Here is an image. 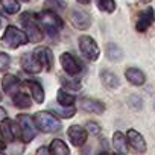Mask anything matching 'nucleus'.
Here are the masks:
<instances>
[{"label": "nucleus", "mask_w": 155, "mask_h": 155, "mask_svg": "<svg viewBox=\"0 0 155 155\" xmlns=\"http://www.w3.org/2000/svg\"><path fill=\"white\" fill-rule=\"evenodd\" d=\"M37 20H38V25L43 28V31L50 37H56L58 31L64 26L61 17L55 11H50V9H44L40 14H37Z\"/></svg>", "instance_id": "obj_1"}, {"label": "nucleus", "mask_w": 155, "mask_h": 155, "mask_svg": "<svg viewBox=\"0 0 155 155\" xmlns=\"http://www.w3.org/2000/svg\"><path fill=\"white\" fill-rule=\"evenodd\" d=\"M34 53L38 56V59L41 61L43 67L47 71H50L53 68V53H52V50L49 47H38V49H35Z\"/></svg>", "instance_id": "obj_17"}, {"label": "nucleus", "mask_w": 155, "mask_h": 155, "mask_svg": "<svg viewBox=\"0 0 155 155\" xmlns=\"http://www.w3.org/2000/svg\"><path fill=\"white\" fill-rule=\"evenodd\" d=\"M59 79H61L64 88H67V90H71V91L81 90V82L78 81V79H70V78H65V76H61Z\"/></svg>", "instance_id": "obj_26"}, {"label": "nucleus", "mask_w": 155, "mask_h": 155, "mask_svg": "<svg viewBox=\"0 0 155 155\" xmlns=\"http://www.w3.org/2000/svg\"><path fill=\"white\" fill-rule=\"evenodd\" d=\"M56 101L59 105L62 107H70L74 104V96H71V93L65 91V90H58V94H56Z\"/></svg>", "instance_id": "obj_24"}, {"label": "nucleus", "mask_w": 155, "mask_h": 155, "mask_svg": "<svg viewBox=\"0 0 155 155\" xmlns=\"http://www.w3.org/2000/svg\"><path fill=\"white\" fill-rule=\"evenodd\" d=\"M85 128H87L88 132H91V134H94V135H97V134L101 132V126H99L96 122H87Z\"/></svg>", "instance_id": "obj_32"}, {"label": "nucleus", "mask_w": 155, "mask_h": 155, "mask_svg": "<svg viewBox=\"0 0 155 155\" xmlns=\"http://www.w3.org/2000/svg\"><path fill=\"white\" fill-rule=\"evenodd\" d=\"M0 137L3 138L5 143H12L15 141V138L21 137L20 135V128L17 122L9 120L8 117L2 122V126H0Z\"/></svg>", "instance_id": "obj_8"}, {"label": "nucleus", "mask_w": 155, "mask_h": 155, "mask_svg": "<svg viewBox=\"0 0 155 155\" xmlns=\"http://www.w3.org/2000/svg\"><path fill=\"white\" fill-rule=\"evenodd\" d=\"M11 65V58L8 53L0 52V71H6Z\"/></svg>", "instance_id": "obj_31"}, {"label": "nucleus", "mask_w": 155, "mask_h": 155, "mask_svg": "<svg viewBox=\"0 0 155 155\" xmlns=\"http://www.w3.org/2000/svg\"><path fill=\"white\" fill-rule=\"evenodd\" d=\"M49 149H50V153H52V155H70V149H68V146H67L61 138H55V140H52Z\"/></svg>", "instance_id": "obj_21"}, {"label": "nucleus", "mask_w": 155, "mask_h": 155, "mask_svg": "<svg viewBox=\"0 0 155 155\" xmlns=\"http://www.w3.org/2000/svg\"><path fill=\"white\" fill-rule=\"evenodd\" d=\"M67 135H68V140L73 146L81 147L85 144V141L88 138V131H87V128H82L79 125H71L67 129Z\"/></svg>", "instance_id": "obj_11"}, {"label": "nucleus", "mask_w": 155, "mask_h": 155, "mask_svg": "<svg viewBox=\"0 0 155 155\" xmlns=\"http://www.w3.org/2000/svg\"><path fill=\"white\" fill-rule=\"evenodd\" d=\"M79 107L84 111L91 113V114H104L105 113V104L101 102V101L91 99V97H82V99H79Z\"/></svg>", "instance_id": "obj_14"}, {"label": "nucleus", "mask_w": 155, "mask_h": 155, "mask_svg": "<svg viewBox=\"0 0 155 155\" xmlns=\"http://www.w3.org/2000/svg\"><path fill=\"white\" fill-rule=\"evenodd\" d=\"M153 110H155V99H153Z\"/></svg>", "instance_id": "obj_39"}, {"label": "nucleus", "mask_w": 155, "mask_h": 155, "mask_svg": "<svg viewBox=\"0 0 155 155\" xmlns=\"http://www.w3.org/2000/svg\"><path fill=\"white\" fill-rule=\"evenodd\" d=\"M0 101H2V93H0Z\"/></svg>", "instance_id": "obj_41"}, {"label": "nucleus", "mask_w": 155, "mask_h": 155, "mask_svg": "<svg viewBox=\"0 0 155 155\" xmlns=\"http://www.w3.org/2000/svg\"><path fill=\"white\" fill-rule=\"evenodd\" d=\"M53 113H56L59 117L68 119V117H73L76 114V108L73 105H70V107H62L61 105V108H53Z\"/></svg>", "instance_id": "obj_27"}, {"label": "nucleus", "mask_w": 155, "mask_h": 155, "mask_svg": "<svg viewBox=\"0 0 155 155\" xmlns=\"http://www.w3.org/2000/svg\"><path fill=\"white\" fill-rule=\"evenodd\" d=\"M113 146H114V149L119 152V153H125L126 150H128V138H126V135L123 134V132H120V131H116L114 134H113Z\"/></svg>", "instance_id": "obj_20"}, {"label": "nucleus", "mask_w": 155, "mask_h": 155, "mask_svg": "<svg viewBox=\"0 0 155 155\" xmlns=\"http://www.w3.org/2000/svg\"><path fill=\"white\" fill-rule=\"evenodd\" d=\"M0 155H6V153H5V152H0Z\"/></svg>", "instance_id": "obj_38"}, {"label": "nucleus", "mask_w": 155, "mask_h": 155, "mask_svg": "<svg viewBox=\"0 0 155 155\" xmlns=\"http://www.w3.org/2000/svg\"><path fill=\"white\" fill-rule=\"evenodd\" d=\"M20 65L21 68L26 71V73H31V74H37L40 73L44 67L41 64V61L38 59V56L32 52V53H25L21 55V59H20Z\"/></svg>", "instance_id": "obj_12"}, {"label": "nucleus", "mask_w": 155, "mask_h": 155, "mask_svg": "<svg viewBox=\"0 0 155 155\" xmlns=\"http://www.w3.org/2000/svg\"><path fill=\"white\" fill-rule=\"evenodd\" d=\"M44 8L56 12V11H59V9L64 8V3H61L59 0H46V2H44Z\"/></svg>", "instance_id": "obj_30"}, {"label": "nucleus", "mask_w": 155, "mask_h": 155, "mask_svg": "<svg viewBox=\"0 0 155 155\" xmlns=\"http://www.w3.org/2000/svg\"><path fill=\"white\" fill-rule=\"evenodd\" d=\"M0 26H2V21H0Z\"/></svg>", "instance_id": "obj_43"}, {"label": "nucleus", "mask_w": 155, "mask_h": 155, "mask_svg": "<svg viewBox=\"0 0 155 155\" xmlns=\"http://www.w3.org/2000/svg\"><path fill=\"white\" fill-rule=\"evenodd\" d=\"M140 2H141V3H149L150 0H140Z\"/></svg>", "instance_id": "obj_37"}, {"label": "nucleus", "mask_w": 155, "mask_h": 155, "mask_svg": "<svg viewBox=\"0 0 155 155\" xmlns=\"http://www.w3.org/2000/svg\"><path fill=\"white\" fill-rule=\"evenodd\" d=\"M153 23H155V9L153 8H146V9L138 12L137 20H135V29H137V32L143 34Z\"/></svg>", "instance_id": "obj_9"}, {"label": "nucleus", "mask_w": 155, "mask_h": 155, "mask_svg": "<svg viewBox=\"0 0 155 155\" xmlns=\"http://www.w3.org/2000/svg\"><path fill=\"white\" fill-rule=\"evenodd\" d=\"M107 56L110 61L116 62V61H120L123 58V52L116 43H108L107 44Z\"/></svg>", "instance_id": "obj_22"}, {"label": "nucleus", "mask_w": 155, "mask_h": 155, "mask_svg": "<svg viewBox=\"0 0 155 155\" xmlns=\"http://www.w3.org/2000/svg\"><path fill=\"white\" fill-rule=\"evenodd\" d=\"M97 6H99L101 11L111 14L116 9V2L114 0H97Z\"/></svg>", "instance_id": "obj_28"}, {"label": "nucleus", "mask_w": 155, "mask_h": 155, "mask_svg": "<svg viewBox=\"0 0 155 155\" xmlns=\"http://www.w3.org/2000/svg\"><path fill=\"white\" fill-rule=\"evenodd\" d=\"M2 2V6L3 9L8 12V14H17L20 11V3L17 2V0H0Z\"/></svg>", "instance_id": "obj_25"}, {"label": "nucleus", "mask_w": 155, "mask_h": 155, "mask_svg": "<svg viewBox=\"0 0 155 155\" xmlns=\"http://www.w3.org/2000/svg\"><path fill=\"white\" fill-rule=\"evenodd\" d=\"M6 116H8V114H6V111H5L2 107H0V123H2V122L6 119Z\"/></svg>", "instance_id": "obj_34"}, {"label": "nucleus", "mask_w": 155, "mask_h": 155, "mask_svg": "<svg viewBox=\"0 0 155 155\" xmlns=\"http://www.w3.org/2000/svg\"><path fill=\"white\" fill-rule=\"evenodd\" d=\"M28 41H29V38H28L26 32L20 31L15 26H8L5 29V34H3V38H2V44L8 49H17V47L26 44Z\"/></svg>", "instance_id": "obj_4"}, {"label": "nucleus", "mask_w": 155, "mask_h": 155, "mask_svg": "<svg viewBox=\"0 0 155 155\" xmlns=\"http://www.w3.org/2000/svg\"><path fill=\"white\" fill-rule=\"evenodd\" d=\"M12 102H14V105H15L17 108H21V110L31 108V105H32V99H31L28 94H25V93H17V94H14V96H12Z\"/></svg>", "instance_id": "obj_23"}, {"label": "nucleus", "mask_w": 155, "mask_h": 155, "mask_svg": "<svg viewBox=\"0 0 155 155\" xmlns=\"http://www.w3.org/2000/svg\"><path fill=\"white\" fill-rule=\"evenodd\" d=\"M126 102H128V107L132 108V110H135V111L141 110V107H143V101H141V97L138 94H129V97H128Z\"/></svg>", "instance_id": "obj_29"}, {"label": "nucleus", "mask_w": 155, "mask_h": 155, "mask_svg": "<svg viewBox=\"0 0 155 155\" xmlns=\"http://www.w3.org/2000/svg\"><path fill=\"white\" fill-rule=\"evenodd\" d=\"M25 2H31V0H25Z\"/></svg>", "instance_id": "obj_42"}, {"label": "nucleus", "mask_w": 155, "mask_h": 155, "mask_svg": "<svg viewBox=\"0 0 155 155\" xmlns=\"http://www.w3.org/2000/svg\"><path fill=\"white\" fill-rule=\"evenodd\" d=\"M125 78L128 79V82H131V84L135 85V87H140V85H143V84L146 82V74H144L140 68H137V67H129V68H126Z\"/></svg>", "instance_id": "obj_16"}, {"label": "nucleus", "mask_w": 155, "mask_h": 155, "mask_svg": "<svg viewBox=\"0 0 155 155\" xmlns=\"http://www.w3.org/2000/svg\"><path fill=\"white\" fill-rule=\"evenodd\" d=\"M78 3H81V5H88L90 3V0H76Z\"/></svg>", "instance_id": "obj_35"}, {"label": "nucleus", "mask_w": 155, "mask_h": 155, "mask_svg": "<svg viewBox=\"0 0 155 155\" xmlns=\"http://www.w3.org/2000/svg\"><path fill=\"white\" fill-rule=\"evenodd\" d=\"M20 21H21L23 29L31 43H40L43 40V31H41V26L38 25L37 15H34L31 12H25L20 17Z\"/></svg>", "instance_id": "obj_3"}, {"label": "nucleus", "mask_w": 155, "mask_h": 155, "mask_svg": "<svg viewBox=\"0 0 155 155\" xmlns=\"http://www.w3.org/2000/svg\"><path fill=\"white\" fill-rule=\"evenodd\" d=\"M2 88L6 94L9 96H14L17 94L18 88H20V79L15 76V74H5L3 79H2Z\"/></svg>", "instance_id": "obj_15"}, {"label": "nucleus", "mask_w": 155, "mask_h": 155, "mask_svg": "<svg viewBox=\"0 0 155 155\" xmlns=\"http://www.w3.org/2000/svg\"><path fill=\"white\" fill-rule=\"evenodd\" d=\"M17 123L20 128V135H21L20 138L23 140V143H31L37 135V125L34 122V117L28 114H18Z\"/></svg>", "instance_id": "obj_5"}, {"label": "nucleus", "mask_w": 155, "mask_h": 155, "mask_svg": "<svg viewBox=\"0 0 155 155\" xmlns=\"http://www.w3.org/2000/svg\"><path fill=\"white\" fill-rule=\"evenodd\" d=\"M28 88L31 90V94L34 97V101L37 104H43L44 102V90H43V85L38 82V81H28L26 82Z\"/></svg>", "instance_id": "obj_19"}, {"label": "nucleus", "mask_w": 155, "mask_h": 155, "mask_svg": "<svg viewBox=\"0 0 155 155\" xmlns=\"http://www.w3.org/2000/svg\"><path fill=\"white\" fill-rule=\"evenodd\" d=\"M114 155H123V153H119V152H117V153H114Z\"/></svg>", "instance_id": "obj_40"}, {"label": "nucleus", "mask_w": 155, "mask_h": 155, "mask_svg": "<svg viewBox=\"0 0 155 155\" xmlns=\"http://www.w3.org/2000/svg\"><path fill=\"white\" fill-rule=\"evenodd\" d=\"M126 138H128V146H129L137 155H141V153L146 152V149H147L146 140H144V137H143L137 129H128Z\"/></svg>", "instance_id": "obj_10"}, {"label": "nucleus", "mask_w": 155, "mask_h": 155, "mask_svg": "<svg viewBox=\"0 0 155 155\" xmlns=\"http://www.w3.org/2000/svg\"><path fill=\"white\" fill-rule=\"evenodd\" d=\"M101 82L108 90H116V88L120 87V79L110 70H102L101 71Z\"/></svg>", "instance_id": "obj_18"}, {"label": "nucleus", "mask_w": 155, "mask_h": 155, "mask_svg": "<svg viewBox=\"0 0 155 155\" xmlns=\"http://www.w3.org/2000/svg\"><path fill=\"white\" fill-rule=\"evenodd\" d=\"M34 122L37 125V128L46 134H53V132H58L61 131L62 125L61 122L49 111H38L35 113L34 116Z\"/></svg>", "instance_id": "obj_2"}, {"label": "nucleus", "mask_w": 155, "mask_h": 155, "mask_svg": "<svg viewBox=\"0 0 155 155\" xmlns=\"http://www.w3.org/2000/svg\"><path fill=\"white\" fill-rule=\"evenodd\" d=\"M35 155H52V153H50V149H47L46 146H41V147L37 149V153Z\"/></svg>", "instance_id": "obj_33"}, {"label": "nucleus", "mask_w": 155, "mask_h": 155, "mask_svg": "<svg viewBox=\"0 0 155 155\" xmlns=\"http://www.w3.org/2000/svg\"><path fill=\"white\" fill-rule=\"evenodd\" d=\"M68 18H70L71 25L79 31H87L91 26L90 15L84 11H79V9H71V12L68 14Z\"/></svg>", "instance_id": "obj_13"}, {"label": "nucleus", "mask_w": 155, "mask_h": 155, "mask_svg": "<svg viewBox=\"0 0 155 155\" xmlns=\"http://www.w3.org/2000/svg\"><path fill=\"white\" fill-rule=\"evenodd\" d=\"M79 50L81 53L88 59V61H97L99 59V55H101V49L97 46V43L90 37V35H81L79 40Z\"/></svg>", "instance_id": "obj_6"}, {"label": "nucleus", "mask_w": 155, "mask_h": 155, "mask_svg": "<svg viewBox=\"0 0 155 155\" xmlns=\"http://www.w3.org/2000/svg\"><path fill=\"white\" fill-rule=\"evenodd\" d=\"M59 62L64 68V71L68 74V76H76V74H79L82 71V64L81 61L78 59L73 53L70 52H64L61 56H59Z\"/></svg>", "instance_id": "obj_7"}, {"label": "nucleus", "mask_w": 155, "mask_h": 155, "mask_svg": "<svg viewBox=\"0 0 155 155\" xmlns=\"http://www.w3.org/2000/svg\"><path fill=\"white\" fill-rule=\"evenodd\" d=\"M99 155H110V153H108V152H107V150H104V152H101V153H99Z\"/></svg>", "instance_id": "obj_36"}]
</instances>
